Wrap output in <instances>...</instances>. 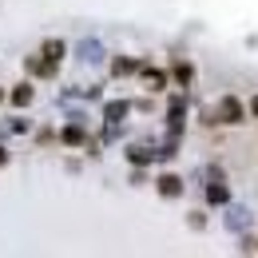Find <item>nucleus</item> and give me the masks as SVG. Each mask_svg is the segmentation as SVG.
Here are the masks:
<instances>
[{
  "mask_svg": "<svg viewBox=\"0 0 258 258\" xmlns=\"http://www.w3.org/2000/svg\"><path fill=\"white\" fill-rule=\"evenodd\" d=\"M246 119V107H242V99L238 96H223L219 99V111H215V123H242Z\"/></svg>",
  "mask_w": 258,
  "mask_h": 258,
  "instance_id": "nucleus-1",
  "label": "nucleus"
},
{
  "mask_svg": "<svg viewBox=\"0 0 258 258\" xmlns=\"http://www.w3.org/2000/svg\"><path fill=\"white\" fill-rule=\"evenodd\" d=\"M159 195L163 199H179L183 195V179L179 175H159Z\"/></svg>",
  "mask_w": 258,
  "mask_h": 258,
  "instance_id": "nucleus-2",
  "label": "nucleus"
},
{
  "mask_svg": "<svg viewBox=\"0 0 258 258\" xmlns=\"http://www.w3.org/2000/svg\"><path fill=\"white\" fill-rule=\"evenodd\" d=\"M32 84H16V88H12V92H8V99H12V107H28V103H32Z\"/></svg>",
  "mask_w": 258,
  "mask_h": 258,
  "instance_id": "nucleus-3",
  "label": "nucleus"
},
{
  "mask_svg": "<svg viewBox=\"0 0 258 258\" xmlns=\"http://www.w3.org/2000/svg\"><path fill=\"white\" fill-rule=\"evenodd\" d=\"M40 56H44L48 64H60V60H64V40H44Z\"/></svg>",
  "mask_w": 258,
  "mask_h": 258,
  "instance_id": "nucleus-4",
  "label": "nucleus"
},
{
  "mask_svg": "<svg viewBox=\"0 0 258 258\" xmlns=\"http://www.w3.org/2000/svg\"><path fill=\"white\" fill-rule=\"evenodd\" d=\"M60 139H64L68 147H80V143L88 139V131H84V123H68V127H64V135H60Z\"/></svg>",
  "mask_w": 258,
  "mask_h": 258,
  "instance_id": "nucleus-5",
  "label": "nucleus"
},
{
  "mask_svg": "<svg viewBox=\"0 0 258 258\" xmlns=\"http://www.w3.org/2000/svg\"><path fill=\"white\" fill-rule=\"evenodd\" d=\"M143 76H147V84H151V92H163V84H167V76L163 72H155V68H139Z\"/></svg>",
  "mask_w": 258,
  "mask_h": 258,
  "instance_id": "nucleus-6",
  "label": "nucleus"
},
{
  "mask_svg": "<svg viewBox=\"0 0 258 258\" xmlns=\"http://www.w3.org/2000/svg\"><path fill=\"white\" fill-rule=\"evenodd\" d=\"M123 115H127V103H123V99H115V103H107V123H119Z\"/></svg>",
  "mask_w": 258,
  "mask_h": 258,
  "instance_id": "nucleus-7",
  "label": "nucleus"
},
{
  "mask_svg": "<svg viewBox=\"0 0 258 258\" xmlns=\"http://www.w3.org/2000/svg\"><path fill=\"white\" fill-rule=\"evenodd\" d=\"M111 72H115V76H131V72H139V64H135V60H127V56H119V60L111 64Z\"/></svg>",
  "mask_w": 258,
  "mask_h": 258,
  "instance_id": "nucleus-8",
  "label": "nucleus"
},
{
  "mask_svg": "<svg viewBox=\"0 0 258 258\" xmlns=\"http://www.w3.org/2000/svg\"><path fill=\"white\" fill-rule=\"evenodd\" d=\"M191 76H195L191 64H175V80H179V84H191Z\"/></svg>",
  "mask_w": 258,
  "mask_h": 258,
  "instance_id": "nucleus-9",
  "label": "nucleus"
},
{
  "mask_svg": "<svg viewBox=\"0 0 258 258\" xmlns=\"http://www.w3.org/2000/svg\"><path fill=\"white\" fill-rule=\"evenodd\" d=\"M127 159L131 163H151L155 155H151V151H143V147H135V151H127Z\"/></svg>",
  "mask_w": 258,
  "mask_h": 258,
  "instance_id": "nucleus-10",
  "label": "nucleus"
},
{
  "mask_svg": "<svg viewBox=\"0 0 258 258\" xmlns=\"http://www.w3.org/2000/svg\"><path fill=\"white\" fill-rule=\"evenodd\" d=\"M207 199H211V203H226V187L223 183H219V187H207Z\"/></svg>",
  "mask_w": 258,
  "mask_h": 258,
  "instance_id": "nucleus-11",
  "label": "nucleus"
},
{
  "mask_svg": "<svg viewBox=\"0 0 258 258\" xmlns=\"http://www.w3.org/2000/svg\"><path fill=\"white\" fill-rule=\"evenodd\" d=\"M4 163H8V151H4V147H0V167H4Z\"/></svg>",
  "mask_w": 258,
  "mask_h": 258,
  "instance_id": "nucleus-12",
  "label": "nucleus"
},
{
  "mask_svg": "<svg viewBox=\"0 0 258 258\" xmlns=\"http://www.w3.org/2000/svg\"><path fill=\"white\" fill-rule=\"evenodd\" d=\"M250 111H254V115H258V96H254V99H250Z\"/></svg>",
  "mask_w": 258,
  "mask_h": 258,
  "instance_id": "nucleus-13",
  "label": "nucleus"
},
{
  "mask_svg": "<svg viewBox=\"0 0 258 258\" xmlns=\"http://www.w3.org/2000/svg\"><path fill=\"white\" fill-rule=\"evenodd\" d=\"M0 99H4V92H0Z\"/></svg>",
  "mask_w": 258,
  "mask_h": 258,
  "instance_id": "nucleus-14",
  "label": "nucleus"
}]
</instances>
